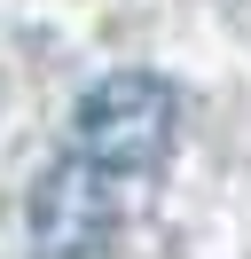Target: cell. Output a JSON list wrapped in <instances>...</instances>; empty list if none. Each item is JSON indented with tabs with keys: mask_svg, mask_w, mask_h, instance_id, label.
Returning a JSON list of instances; mask_svg holds the SVG:
<instances>
[{
	"mask_svg": "<svg viewBox=\"0 0 251 259\" xmlns=\"http://www.w3.org/2000/svg\"><path fill=\"white\" fill-rule=\"evenodd\" d=\"M181 126V102L149 71H110L102 87H87L71 110V157L102 165V173H157Z\"/></svg>",
	"mask_w": 251,
	"mask_h": 259,
	"instance_id": "cell-1",
	"label": "cell"
},
{
	"mask_svg": "<svg viewBox=\"0 0 251 259\" xmlns=\"http://www.w3.org/2000/svg\"><path fill=\"white\" fill-rule=\"evenodd\" d=\"M110 228H118V189L102 165L63 157L39 173V189H31V251L39 259H94Z\"/></svg>",
	"mask_w": 251,
	"mask_h": 259,
	"instance_id": "cell-2",
	"label": "cell"
}]
</instances>
